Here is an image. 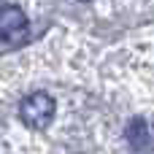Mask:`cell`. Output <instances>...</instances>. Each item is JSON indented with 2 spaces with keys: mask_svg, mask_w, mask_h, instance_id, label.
<instances>
[{
  "mask_svg": "<svg viewBox=\"0 0 154 154\" xmlns=\"http://www.w3.org/2000/svg\"><path fill=\"white\" fill-rule=\"evenodd\" d=\"M27 14L19 5H0V41L5 43H22L27 35Z\"/></svg>",
  "mask_w": 154,
  "mask_h": 154,
  "instance_id": "cell-2",
  "label": "cell"
},
{
  "mask_svg": "<svg viewBox=\"0 0 154 154\" xmlns=\"http://www.w3.org/2000/svg\"><path fill=\"white\" fill-rule=\"evenodd\" d=\"M57 103L49 92H30L22 103H19V119L30 127V130H43L49 127V122L54 119Z\"/></svg>",
  "mask_w": 154,
  "mask_h": 154,
  "instance_id": "cell-1",
  "label": "cell"
},
{
  "mask_svg": "<svg viewBox=\"0 0 154 154\" xmlns=\"http://www.w3.org/2000/svg\"><path fill=\"white\" fill-rule=\"evenodd\" d=\"M125 138H127V143H130L135 152H149V149H152V130H149V122L141 119V116L130 119L127 127H125Z\"/></svg>",
  "mask_w": 154,
  "mask_h": 154,
  "instance_id": "cell-3",
  "label": "cell"
}]
</instances>
